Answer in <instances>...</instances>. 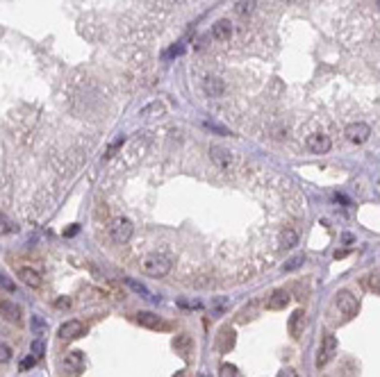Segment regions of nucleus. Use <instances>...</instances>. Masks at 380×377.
<instances>
[{
    "label": "nucleus",
    "instance_id": "obj_1",
    "mask_svg": "<svg viewBox=\"0 0 380 377\" xmlns=\"http://www.w3.org/2000/svg\"><path fill=\"white\" fill-rule=\"evenodd\" d=\"M139 266H141V271L146 273L148 277H164L171 273V259L160 252H151V254H146V257H141Z\"/></svg>",
    "mask_w": 380,
    "mask_h": 377
},
{
    "label": "nucleus",
    "instance_id": "obj_2",
    "mask_svg": "<svg viewBox=\"0 0 380 377\" xmlns=\"http://www.w3.org/2000/svg\"><path fill=\"white\" fill-rule=\"evenodd\" d=\"M132 232H134V225L130 218L121 216V218H114V221L110 223V239L114 241V243H128L130 239H132Z\"/></svg>",
    "mask_w": 380,
    "mask_h": 377
},
{
    "label": "nucleus",
    "instance_id": "obj_3",
    "mask_svg": "<svg viewBox=\"0 0 380 377\" xmlns=\"http://www.w3.org/2000/svg\"><path fill=\"white\" fill-rule=\"evenodd\" d=\"M335 304H337L339 313H342L344 318H353L357 313V298L346 289H342L335 295Z\"/></svg>",
    "mask_w": 380,
    "mask_h": 377
},
{
    "label": "nucleus",
    "instance_id": "obj_4",
    "mask_svg": "<svg viewBox=\"0 0 380 377\" xmlns=\"http://www.w3.org/2000/svg\"><path fill=\"white\" fill-rule=\"evenodd\" d=\"M335 352H337V339H335L332 334H325L323 343H321V348H319V354H316V368H323L325 363L335 357Z\"/></svg>",
    "mask_w": 380,
    "mask_h": 377
},
{
    "label": "nucleus",
    "instance_id": "obj_5",
    "mask_svg": "<svg viewBox=\"0 0 380 377\" xmlns=\"http://www.w3.org/2000/svg\"><path fill=\"white\" fill-rule=\"evenodd\" d=\"M344 134H346V139L351 141V143H364L371 136V127L366 125V123L357 121V123H351V125L344 130Z\"/></svg>",
    "mask_w": 380,
    "mask_h": 377
},
{
    "label": "nucleus",
    "instance_id": "obj_6",
    "mask_svg": "<svg viewBox=\"0 0 380 377\" xmlns=\"http://www.w3.org/2000/svg\"><path fill=\"white\" fill-rule=\"evenodd\" d=\"M305 145L312 150V152H328L330 145H332V141H330L328 134H321V132H316V134H310L305 139Z\"/></svg>",
    "mask_w": 380,
    "mask_h": 377
},
{
    "label": "nucleus",
    "instance_id": "obj_7",
    "mask_svg": "<svg viewBox=\"0 0 380 377\" xmlns=\"http://www.w3.org/2000/svg\"><path fill=\"white\" fill-rule=\"evenodd\" d=\"M210 157H212V161L221 168V171H228L230 164H232V154H230V150L219 148V145H212V148H210Z\"/></svg>",
    "mask_w": 380,
    "mask_h": 377
},
{
    "label": "nucleus",
    "instance_id": "obj_8",
    "mask_svg": "<svg viewBox=\"0 0 380 377\" xmlns=\"http://www.w3.org/2000/svg\"><path fill=\"white\" fill-rule=\"evenodd\" d=\"M230 36H232V23L230 21L221 18V21H216L214 25H212V39L214 41L223 43V41H230Z\"/></svg>",
    "mask_w": 380,
    "mask_h": 377
},
{
    "label": "nucleus",
    "instance_id": "obj_9",
    "mask_svg": "<svg viewBox=\"0 0 380 377\" xmlns=\"http://www.w3.org/2000/svg\"><path fill=\"white\" fill-rule=\"evenodd\" d=\"M303 327H305V311H303V309H296V311L289 316L287 330H289V334H292L294 339H301Z\"/></svg>",
    "mask_w": 380,
    "mask_h": 377
},
{
    "label": "nucleus",
    "instance_id": "obj_10",
    "mask_svg": "<svg viewBox=\"0 0 380 377\" xmlns=\"http://www.w3.org/2000/svg\"><path fill=\"white\" fill-rule=\"evenodd\" d=\"M16 275H19V280L23 282V284L32 286V289L41 286V275H39V271H34V268H30V266H21L19 271H16Z\"/></svg>",
    "mask_w": 380,
    "mask_h": 377
},
{
    "label": "nucleus",
    "instance_id": "obj_11",
    "mask_svg": "<svg viewBox=\"0 0 380 377\" xmlns=\"http://www.w3.org/2000/svg\"><path fill=\"white\" fill-rule=\"evenodd\" d=\"M137 322L146 330H164V322L160 320V316H155L153 311H139L137 313Z\"/></svg>",
    "mask_w": 380,
    "mask_h": 377
},
{
    "label": "nucleus",
    "instance_id": "obj_12",
    "mask_svg": "<svg viewBox=\"0 0 380 377\" xmlns=\"http://www.w3.org/2000/svg\"><path fill=\"white\" fill-rule=\"evenodd\" d=\"M84 334V325L80 320H66L60 327V339H78Z\"/></svg>",
    "mask_w": 380,
    "mask_h": 377
},
{
    "label": "nucleus",
    "instance_id": "obj_13",
    "mask_svg": "<svg viewBox=\"0 0 380 377\" xmlns=\"http://www.w3.org/2000/svg\"><path fill=\"white\" fill-rule=\"evenodd\" d=\"M203 89H205V93L210 95V98H221V95L225 93V84H223V80H219V77H205Z\"/></svg>",
    "mask_w": 380,
    "mask_h": 377
},
{
    "label": "nucleus",
    "instance_id": "obj_14",
    "mask_svg": "<svg viewBox=\"0 0 380 377\" xmlns=\"http://www.w3.org/2000/svg\"><path fill=\"white\" fill-rule=\"evenodd\" d=\"M0 316L5 318V320L19 322L21 320V307L14 304L12 300H3V302H0Z\"/></svg>",
    "mask_w": 380,
    "mask_h": 377
},
{
    "label": "nucleus",
    "instance_id": "obj_15",
    "mask_svg": "<svg viewBox=\"0 0 380 377\" xmlns=\"http://www.w3.org/2000/svg\"><path fill=\"white\" fill-rule=\"evenodd\" d=\"M287 302H289V293H287V291H282V289H278V291H273V293H271L269 300H266V309H271V311H278V309L287 307Z\"/></svg>",
    "mask_w": 380,
    "mask_h": 377
},
{
    "label": "nucleus",
    "instance_id": "obj_16",
    "mask_svg": "<svg viewBox=\"0 0 380 377\" xmlns=\"http://www.w3.org/2000/svg\"><path fill=\"white\" fill-rule=\"evenodd\" d=\"M64 368L71 372H80L84 368V357L82 352H78V350H73V352H69L64 357Z\"/></svg>",
    "mask_w": 380,
    "mask_h": 377
},
{
    "label": "nucleus",
    "instance_id": "obj_17",
    "mask_svg": "<svg viewBox=\"0 0 380 377\" xmlns=\"http://www.w3.org/2000/svg\"><path fill=\"white\" fill-rule=\"evenodd\" d=\"M173 348H175V352H180L182 357H187V354L194 350L192 336H189V334H178V336L173 339Z\"/></svg>",
    "mask_w": 380,
    "mask_h": 377
},
{
    "label": "nucleus",
    "instance_id": "obj_18",
    "mask_svg": "<svg viewBox=\"0 0 380 377\" xmlns=\"http://www.w3.org/2000/svg\"><path fill=\"white\" fill-rule=\"evenodd\" d=\"M232 345H234V332L230 330V327H223V330H221V334H219V348H221V352H230V350H232Z\"/></svg>",
    "mask_w": 380,
    "mask_h": 377
},
{
    "label": "nucleus",
    "instance_id": "obj_19",
    "mask_svg": "<svg viewBox=\"0 0 380 377\" xmlns=\"http://www.w3.org/2000/svg\"><path fill=\"white\" fill-rule=\"evenodd\" d=\"M296 243H298V234L292 227H284V230L280 232V245H282V248H294Z\"/></svg>",
    "mask_w": 380,
    "mask_h": 377
},
{
    "label": "nucleus",
    "instance_id": "obj_20",
    "mask_svg": "<svg viewBox=\"0 0 380 377\" xmlns=\"http://www.w3.org/2000/svg\"><path fill=\"white\" fill-rule=\"evenodd\" d=\"M160 114H164V104L160 102V100H155V102H151V104H146V107L139 112V116H144V118H151V116H160Z\"/></svg>",
    "mask_w": 380,
    "mask_h": 377
},
{
    "label": "nucleus",
    "instance_id": "obj_21",
    "mask_svg": "<svg viewBox=\"0 0 380 377\" xmlns=\"http://www.w3.org/2000/svg\"><path fill=\"white\" fill-rule=\"evenodd\" d=\"M255 12V0H239L237 3V14L239 16H248Z\"/></svg>",
    "mask_w": 380,
    "mask_h": 377
},
{
    "label": "nucleus",
    "instance_id": "obj_22",
    "mask_svg": "<svg viewBox=\"0 0 380 377\" xmlns=\"http://www.w3.org/2000/svg\"><path fill=\"white\" fill-rule=\"evenodd\" d=\"M303 263H305V257H303V254H298V257H292L287 263H284V266H282V271H284V273H289V271H296V268H301Z\"/></svg>",
    "mask_w": 380,
    "mask_h": 377
},
{
    "label": "nucleus",
    "instance_id": "obj_23",
    "mask_svg": "<svg viewBox=\"0 0 380 377\" xmlns=\"http://www.w3.org/2000/svg\"><path fill=\"white\" fill-rule=\"evenodd\" d=\"M203 125H205L210 132H216V134H221V136H228V134H230L228 127L219 125V123H214V121H203Z\"/></svg>",
    "mask_w": 380,
    "mask_h": 377
},
{
    "label": "nucleus",
    "instance_id": "obj_24",
    "mask_svg": "<svg viewBox=\"0 0 380 377\" xmlns=\"http://www.w3.org/2000/svg\"><path fill=\"white\" fill-rule=\"evenodd\" d=\"M219 377H242V372H239L232 363H223L219 370Z\"/></svg>",
    "mask_w": 380,
    "mask_h": 377
},
{
    "label": "nucleus",
    "instance_id": "obj_25",
    "mask_svg": "<svg viewBox=\"0 0 380 377\" xmlns=\"http://www.w3.org/2000/svg\"><path fill=\"white\" fill-rule=\"evenodd\" d=\"M366 286H369V291H371V293H375V295H378V291H380V284H378V268H375V271L371 273L369 277H366Z\"/></svg>",
    "mask_w": 380,
    "mask_h": 377
},
{
    "label": "nucleus",
    "instance_id": "obj_26",
    "mask_svg": "<svg viewBox=\"0 0 380 377\" xmlns=\"http://www.w3.org/2000/svg\"><path fill=\"white\" fill-rule=\"evenodd\" d=\"M7 232H16V225L7 216L0 213V234H7Z\"/></svg>",
    "mask_w": 380,
    "mask_h": 377
},
{
    "label": "nucleus",
    "instance_id": "obj_27",
    "mask_svg": "<svg viewBox=\"0 0 380 377\" xmlns=\"http://www.w3.org/2000/svg\"><path fill=\"white\" fill-rule=\"evenodd\" d=\"M12 354H14V352H12L10 345H7V343H0V363H7V361L12 359Z\"/></svg>",
    "mask_w": 380,
    "mask_h": 377
},
{
    "label": "nucleus",
    "instance_id": "obj_28",
    "mask_svg": "<svg viewBox=\"0 0 380 377\" xmlns=\"http://www.w3.org/2000/svg\"><path fill=\"white\" fill-rule=\"evenodd\" d=\"M0 289H3V291H10V293H14V282H12L10 277H5L3 273H0Z\"/></svg>",
    "mask_w": 380,
    "mask_h": 377
},
{
    "label": "nucleus",
    "instance_id": "obj_29",
    "mask_svg": "<svg viewBox=\"0 0 380 377\" xmlns=\"http://www.w3.org/2000/svg\"><path fill=\"white\" fill-rule=\"evenodd\" d=\"M34 363H37V357H34V354H32V357H25V359H23V361H21L19 370H21V372L30 370V368H34Z\"/></svg>",
    "mask_w": 380,
    "mask_h": 377
},
{
    "label": "nucleus",
    "instance_id": "obj_30",
    "mask_svg": "<svg viewBox=\"0 0 380 377\" xmlns=\"http://www.w3.org/2000/svg\"><path fill=\"white\" fill-rule=\"evenodd\" d=\"M128 284H130V289H132V291H137V293H141L144 298H151V293H148V289H146V286L137 284V282H134V280H128Z\"/></svg>",
    "mask_w": 380,
    "mask_h": 377
},
{
    "label": "nucleus",
    "instance_id": "obj_31",
    "mask_svg": "<svg viewBox=\"0 0 380 377\" xmlns=\"http://www.w3.org/2000/svg\"><path fill=\"white\" fill-rule=\"evenodd\" d=\"M32 325H34V330H37L39 334H41V332H43V330H46V327H48L46 322H43V320H41V318H39V316H34V318H32Z\"/></svg>",
    "mask_w": 380,
    "mask_h": 377
},
{
    "label": "nucleus",
    "instance_id": "obj_32",
    "mask_svg": "<svg viewBox=\"0 0 380 377\" xmlns=\"http://www.w3.org/2000/svg\"><path fill=\"white\" fill-rule=\"evenodd\" d=\"M278 377H301V375H298L294 368H282V370L278 372Z\"/></svg>",
    "mask_w": 380,
    "mask_h": 377
},
{
    "label": "nucleus",
    "instance_id": "obj_33",
    "mask_svg": "<svg viewBox=\"0 0 380 377\" xmlns=\"http://www.w3.org/2000/svg\"><path fill=\"white\" fill-rule=\"evenodd\" d=\"M32 352H34V357H41V354H43V343H41V341H34V343H32Z\"/></svg>",
    "mask_w": 380,
    "mask_h": 377
},
{
    "label": "nucleus",
    "instance_id": "obj_34",
    "mask_svg": "<svg viewBox=\"0 0 380 377\" xmlns=\"http://www.w3.org/2000/svg\"><path fill=\"white\" fill-rule=\"evenodd\" d=\"M55 304H57V307H60V309H64V307H69V304H71V300H69V298H66V300L62 298V300H57Z\"/></svg>",
    "mask_w": 380,
    "mask_h": 377
},
{
    "label": "nucleus",
    "instance_id": "obj_35",
    "mask_svg": "<svg viewBox=\"0 0 380 377\" xmlns=\"http://www.w3.org/2000/svg\"><path fill=\"white\" fill-rule=\"evenodd\" d=\"M182 52V45H173V48L169 50V55H180Z\"/></svg>",
    "mask_w": 380,
    "mask_h": 377
},
{
    "label": "nucleus",
    "instance_id": "obj_36",
    "mask_svg": "<svg viewBox=\"0 0 380 377\" xmlns=\"http://www.w3.org/2000/svg\"><path fill=\"white\" fill-rule=\"evenodd\" d=\"M175 377H184V372H178V375H175Z\"/></svg>",
    "mask_w": 380,
    "mask_h": 377
}]
</instances>
